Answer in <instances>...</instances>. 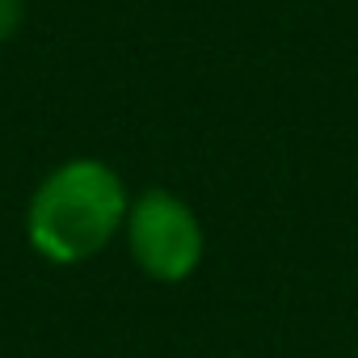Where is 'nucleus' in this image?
I'll list each match as a JSON object with an SVG mask.
<instances>
[{
	"label": "nucleus",
	"mask_w": 358,
	"mask_h": 358,
	"mask_svg": "<svg viewBox=\"0 0 358 358\" xmlns=\"http://www.w3.org/2000/svg\"><path fill=\"white\" fill-rule=\"evenodd\" d=\"M26 22V0H0V47H5Z\"/></svg>",
	"instance_id": "obj_3"
},
{
	"label": "nucleus",
	"mask_w": 358,
	"mask_h": 358,
	"mask_svg": "<svg viewBox=\"0 0 358 358\" xmlns=\"http://www.w3.org/2000/svg\"><path fill=\"white\" fill-rule=\"evenodd\" d=\"M122 241L135 270L152 282H186L207 253V232L199 211L164 186L131 194Z\"/></svg>",
	"instance_id": "obj_2"
},
{
	"label": "nucleus",
	"mask_w": 358,
	"mask_h": 358,
	"mask_svg": "<svg viewBox=\"0 0 358 358\" xmlns=\"http://www.w3.org/2000/svg\"><path fill=\"white\" fill-rule=\"evenodd\" d=\"M131 190L101 156L55 164L26 203V241L51 266H85L106 253L127 224Z\"/></svg>",
	"instance_id": "obj_1"
}]
</instances>
